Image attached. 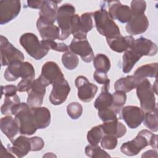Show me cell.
I'll use <instances>...</instances> for the list:
<instances>
[{"mask_svg": "<svg viewBox=\"0 0 158 158\" xmlns=\"http://www.w3.org/2000/svg\"><path fill=\"white\" fill-rule=\"evenodd\" d=\"M106 1H102L101 9L92 12L97 31L106 38H113L121 36L120 29L110 17L106 8Z\"/></svg>", "mask_w": 158, "mask_h": 158, "instance_id": "6da1fadb", "label": "cell"}, {"mask_svg": "<svg viewBox=\"0 0 158 158\" xmlns=\"http://www.w3.org/2000/svg\"><path fill=\"white\" fill-rule=\"evenodd\" d=\"M157 135L144 129L141 130L133 139L122 144L120 151L128 156H133L149 145L152 148L157 149Z\"/></svg>", "mask_w": 158, "mask_h": 158, "instance_id": "7a4b0ae2", "label": "cell"}, {"mask_svg": "<svg viewBox=\"0 0 158 158\" xmlns=\"http://www.w3.org/2000/svg\"><path fill=\"white\" fill-rule=\"evenodd\" d=\"M12 115H15V120L19 126V132L21 135H32L38 130L27 103L22 102L12 110Z\"/></svg>", "mask_w": 158, "mask_h": 158, "instance_id": "3957f363", "label": "cell"}, {"mask_svg": "<svg viewBox=\"0 0 158 158\" xmlns=\"http://www.w3.org/2000/svg\"><path fill=\"white\" fill-rule=\"evenodd\" d=\"M19 42L29 56L37 60L46 56L49 50L32 33L23 34L19 39Z\"/></svg>", "mask_w": 158, "mask_h": 158, "instance_id": "277c9868", "label": "cell"}, {"mask_svg": "<svg viewBox=\"0 0 158 158\" xmlns=\"http://www.w3.org/2000/svg\"><path fill=\"white\" fill-rule=\"evenodd\" d=\"M75 12V8L70 4H64L58 8L56 20L60 30L59 40H65L72 34V18Z\"/></svg>", "mask_w": 158, "mask_h": 158, "instance_id": "5b68a950", "label": "cell"}, {"mask_svg": "<svg viewBox=\"0 0 158 158\" xmlns=\"http://www.w3.org/2000/svg\"><path fill=\"white\" fill-rule=\"evenodd\" d=\"M35 72L32 64L28 62L16 61L9 65L4 72V77L8 81H14L19 77L35 80Z\"/></svg>", "mask_w": 158, "mask_h": 158, "instance_id": "8992f818", "label": "cell"}, {"mask_svg": "<svg viewBox=\"0 0 158 158\" xmlns=\"http://www.w3.org/2000/svg\"><path fill=\"white\" fill-rule=\"evenodd\" d=\"M92 12H86L80 16L74 14L72 18L71 30L73 38L87 39V33L93 28Z\"/></svg>", "mask_w": 158, "mask_h": 158, "instance_id": "52a82bcc", "label": "cell"}, {"mask_svg": "<svg viewBox=\"0 0 158 158\" xmlns=\"http://www.w3.org/2000/svg\"><path fill=\"white\" fill-rule=\"evenodd\" d=\"M136 88V95L140 101L141 109L144 113L152 111L157 106L154 92L149 80L144 78Z\"/></svg>", "mask_w": 158, "mask_h": 158, "instance_id": "ba28073f", "label": "cell"}, {"mask_svg": "<svg viewBox=\"0 0 158 158\" xmlns=\"http://www.w3.org/2000/svg\"><path fill=\"white\" fill-rule=\"evenodd\" d=\"M0 38L1 65H9L16 61H23L24 59L23 52L15 48L6 37L1 35Z\"/></svg>", "mask_w": 158, "mask_h": 158, "instance_id": "9c48e42d", "label": "cell"}, {"mask_svg": "<svg viewBox=\"0 0 158 158\" xmlns=\"http://www.w3.org/2000/svg\"><path fill=\"white\" fill-rule=\"evenodd\" d=\"M39 78L46 86L65 78L59 65L53 61H48L44 64Z\"/></svg>", "mask_w": 158, "mask_h": 158, "instance_id": "30bf717a", "label": "cell"}, {"mask_svg": "<svg viewBox=\"0 0 158 158\" xmlns=\"http://www.w3.org/2000/svg\"><path fill=\"white\" fill-rule=\"evenodd\" d=\"M75 84L78 89V98L83 102H90L98 91V86L90 83L84 76L80 75L75 80Z\"/></svg>", "mask_w": 158, "mask_h": 158, "instance_id": "8fae6325", "label": "cell"}, {"mask_svg": "<svg viewBox=\"0 0 158 158\" xmlns=\"http://www.w3.org/2000/svg\"><path fill=\"white\" fill-rule=\"evenodd\" d=\"M21 9V2L19 0H5L0 1V24L4 25L17 17Z\"/></svg>", "mask_w": 158, "mask_h": 158, "instance_id": "7c38bea8", "label": "cell"}, {"mask_svg": "<svg viewBox=\"0 0 158 158\" xmlns=\"http://www.w3.org/2000/svg\"><path fill=\"white\" fill-rule=\"evenodd\" d=\"M46 87L39 77L33 80L31 88L27 91V103L30 107H41L46 94Z\"/></svg>", "mask_w": 158, "mask_h": 158, "instance_id": "4fadbf2b", "label": "cell"}, {"mask_svg": "<svg viewBox=\"0 0 158 158\" xmlns=\"http://www.w3.org/2000/svg\"><path fill=\"white\" fill-rule=\"evenodd\" d=\"M122 117L127 126L131 129L138 127L143 121L144 111L135 106H127L122 108Z\"/></svg>", "mask_w": 158, "mask_h": 158, "instance_id": "5bb4252c", "label": "cell"}, {"mask_svg": "<svg viewBox=\"0 0 158 158\" xmlns=\"http://www.w3.org/2000/svg\"><path fill=\"white\" fill-rule=\"evenodd\" d=\"M69 48L70 51L79 55L85 62H91L94 59V52L87 39L73 38Z\"/></svg>", "mask_w": 158, "mask_h": 158, "instance_id": "9a60e30c", "label": "cell"}, {"mask_svg": "<svg viewBox=\"0 0 158 158\" xmlns=\"http://www.w3.org/2000/svg\"><path fill=\"white\" fill-rule=\"evenodd\" d=\"M109 9V14L113 20H117L120 22L127 23L131 17L130 7L122 4L119 1H106Z\"/></svg>", "mask_w": 158, "mask_h": 158, "instance_id": "2e32d148", "label": "cell"}, {"mask_svg": "<svg viewBox=\"0 0 158 158\" xmlns=\"http://www.w3.org/2000/svg\"><path fill=\"white\" fill-rule=\"evenodd\" d=\"M52 89L49 95V101L53 105H60L64 102L70 91V87L68 81L63 80L54 83Z\"/></svg>", "mask_w": 158, "mask_h": 158, "instance_id": "e0dca14e", "label": "cell"}, {"mask_svg": "<svg viewBox=\"0 0 158 158\" xmlns=\"http://www.w3.org/2000/svg\"><path fill=\"white\" fill-rule=\"evenodd\" d=\"M130 49H131L141 57L144 56H153L157 52V46L151 40L144 37L135 40Z\"/></svg>", "mask_w": 158, "mask_h": 158, "instance_id": "ac0fdd59", "label": "cell"}, {"mask_svg": "<svg viewBox=\"0 0 158 158\" xmlns=\"http://www.w3.org/2000/svg\"><path fill=\"white\" fill-rule=\"evenodd\" d=\"M11 145H7V149L9 151L17 157H23L32 151L31 138L21 135L11 141Z\"/></svg>", "mask_w": 158, "mask_h": 158, "instance_id": "d6986e66", "label": "cell"}, {"mask_svg": "<svg viewBox=\"0 0 158 158\" xmlns=\"http://www.w3.org/2000/svg\"><path fill=\"white\" fill-rule=\"evenodd\" d=\"M149 27V20L143 14L131 15L127 23L125 29L127 32L131 35H137L144 33Z\"/></svg>", "mask_w": 158, "mask_h": 158, "instance_id": "ffe728a7", "label": "cell"}, {"mask_svg": "<svg viewBox=\"0 0 158 158\" xmlns=\"http://www.w3.org/2000/svg\"><path fill=\"white\" fill-rule=\"evenodd\" d=\"M60 2L61 1H44L43 6L40 9L38 19L44 23L54 24L56 20L57 4Z\"/></svg>", "mask_w": 158, "mask_h": 158, "instance_id": "44dd1931", "label": "cell"}, {"mask_svg": "<svg viewBox=\"0 0 158 158\" xmlns=\"http://www.w3.org/2000/svg\"><path fill=\"white\" fill-rule=\"evenodd\" d=\"M30 109L37 129H44L49 125L51 113L47 107H30Z\"/></svg>", "mask_w": 158, "mask_h": 158, "instance_id": "7402d4cb", "label": "cell"}, {"mask_svg": "<svg viewBox=\"0 0 158 158\" xmlns=\"http://www.w3.org/2000/svg\"><path fill=\"white\" fill-rule=\"evenodd\" d=\"M135 38L131 36H119L113 38H106L107 43L110 48L117 52H123L130 49Z\"/></svg>", "mask_w": 158, "mask_h": 158, "instance_id": "603a6c76", "label": "cell"}, {"mask_svg": "<svg viewBox=\"0 0 158 158\" xmlns=\"http://www.w3.org/2000/svg\"><path fill=\"white\" fill-rule=\"evenodd\" d=\"M36 27L43 40H53L59 38L60 30L54 24H47L38 19Z\"/></svg>", "mask_w": 158, "mask_h": 158, "instance_id": "cb8c5ba5", "label": "cell"}, {"mask_svg": "<svg viewBox=\"0 0 158 158\" xmlns=\"http://www.w3.org/2000/svg\"><path fill=\"white\" fill-rule=\"evenodd\" d=\"M143 79L135 75H129L120 78L115 82L114 89L115 91L128 93L134 88H136Z\"/></svg>", "mask_w": 158, "mask_h": 158, "instance_id": "d4e9b609", "label": "cell"}, {"mask_svg": "<svg viewBox=\"0 0 158 158\" xmlns=\"http://www.w3.org/2000/svg\"><path fill=\"white\" fill-rule=\"evenodd\" d=\"M0 128L2 132L10 141H13L14 138L19 132L18 124L15 118L10 115H7L1 118Z\"/></svg>", "mask_w": 158, "mask_h": 158, "instance_id": "484cf974", "label": "cell"}, {"mask_svg": "<svg viewBox=\"0 0 158 158\" xmlns=\"http://www.w3.org/2000/svg\"><path fill=\"white\" fill-rule=\"evenodd\" d=\"M100 126L104 135H111L117 138L123 136L127 132L125 126L118 120L103 122Z\"/></svg>", "mask_w": 158, "mask_h": 158, "instance_id": "4316f807", "label": "cell"}, {"mask_svg": "<svg viewBox=\"0 0 158 158\" xmlns=\"http://www.w3.org/2000/svg\"><path fill=\"white\" fill-rule=\"evenodd\" d=\"M110 81L103 85L101 94L94 101V106L97 110L109 107L112 104V94L109 92Z\"/></svg>", "mask_w": 158, "mask_h": 158, "instance_id": "83f0119b", "label": "cell"}, {"mask_svg": "<svg viewBox=\"0 0 158 158\" xmlns=\"http://www.w3.org/2000/svg\"><path fill=\"white\" fill-rule=\"evenodd\" d=\"M141 57L131 49L125 52L122 57V71L128 73L132 70L135 64L140 59Z\"/></svg>", "mask_w": 158, "mask_h": 158, "instance_id": "f1b7e54d", "label": "cell"}, {"mask_svg": "<svg viewBox=\"0 0 158 158\" xmlns=\"http://www.w3.org/2000/svg\"><path fill=\"white\" fill-rule=\"evenodd\" d=\"M158 64L157 62L147 64L138 67L134 73V75L140 78H146V77H157Z\"/></svg>", "mask_w": 158, "mask_h": 158, "instance_id": "f546056e", "label": "cell"}, {"mask_svg": "<svg viewBox=\"0 0 158 158\" xmlns=\"http://www.w3.org/2000/svg\"><path fill=\"white\" fill-rule=\"evenodd\" d=\"M93 60V66L96 71L107 73L110 69V61L105 54H98L94 57Z\"/></svg>", "mask_w": 158, "mask_h": 158, "instance_id": "4dcf8cb0", "label": "cell"}, {"mask_svg": "<svg viewBox=\"0 0 158 158\" xmlns=\"http://www.w3.org/2000/svg\"><path fill=\"white\" fill-rule=\"evenodd\" d=\"M19 97L17 94L12 96L4 97V104L1 107V112L2 115H12V110L16 106L20 104Z\"/></svg>", "mask_w": 158, "mask_h": 158, "instance_id": "1f68e13d", "label": "cell"}, {"mask_svg": "<svg viewBox=\"0 0 158 158\" xmlns=\"http://www.w3.org/2000/svg\"><path fill=\"white\" fill-rule=\"evenodd\" d=\"M144 125L149 130L154 132L158 131V122H157V107L149 112L144 113L143 119Z\"/></svg>", "mask_w": 158, "mask_h": 158, "instance_id": "d6a6232c", "label": "cell"}, {"mask_svg": "<svg viewBox=\"0 0 158 158\" xmlns=\"http://www.w3.org/2000/svg\"><path fill=\"white\" fill-rule=\"evenodd\" d=\"M62 62L67 69L72 70L78 66L79 59L76 54L68 51L62 56Z\"/></svg>", "mask_w": 158, "mask_h": 158, "instance_id": "836d02e7", "label": "cell"}, {"mask_svg": "<svg viewBox=\"0 0 158 158\" xmlns=\"http://www.w3.org/2000/svg\"><path fill=\"white\" fill-rule=\"evenodd\" d=\"M104 133L100 126V125L93 127L87 133V140L89 144L91 145H98L101 141Z\"/></svg>", "mask_w": 158, "mask_h": 158, "instance_id": "e575fe53", "label": "cell"}, {"mask_svg": "<svg viewBox=\"0 0 158 158\" xmlns=\"http://www.w3.org/2000/svg\"><path fill=\"white\" fill-rule=\"evenodd\" d=\"M125 93L122 91H116L112 94V104L111 107L117 114L120 113V109L126 102L127 94Z\"/></svg>", "mask_w": 158, "mask_h": 158, "instance_id": "d590c367", "label": "cell"}, {"mask_svg": "<svg viewBox=\"0 0 158 158\" xmlns=\"http://www.w3.org/2000/svg\"><path fill=\"white\" fill-rule=\"evenodd\" d=\"M85 152L88 157L91 158L110 157V156L104 149H102L98 145H88L86 146Z\"/></svg>", "mask_w": 158, "mask_h": 158, "instance_id": "8d00e7d4", "label": "cell"}, {"mask_svg": "<svg viewBox=\"0 0 158 158\" xmlns=\"http://www.w3.org/2000/svg\"><path fill=\"white\" fill-rule=\"evenodd\" d=\"M98 110V117L103 122L118 120V114L112 107H106Z\"/></svg>", "mask_w": 158, "mask_h": 158, "instance_id": "74e56055", "label": "cell"}, {"mask_svg": "<svg viewBox=\"0 0 158 158\" xmlns=\"http://www.w3.org/2000/svg\"><path fill=\"white\" fill-rule=\"evenodd\" d=\"M67 112L68 115L73 120L79 118L83 113V107L77 102H72L67 105Z\"/></svg>", "mask_w": 158, "mask_h": 158, "instance_id": "f35d334b", "label": "cell"}, {"mask_svg": "<svg viewBox=\"0 0 158 158\" xmlns=\"http://www.w3.org/2000/svg\"><path fill=\"white\" fill-rule=\"evenodd\" d=\"M41 42L49 49H52L58 52H67L69 51V46L64 43H56L53 40H41Z\"/></svg>", "mask_w": 158, "mask_h": 158, "instance_id": "ab89813d", "label": "cell"}, {"mask_svg": "<svg viewBox=\"0 0 158 158\" xmlns=\"http://www.w3.org/2000/svg\"><path fill=\"white\" fill-rule=\"evenodd\" d=\"M131 15L143 14L146 9V2L144 1H132L131 2Z\"/></svg>", "mask_w": 158, "mask_h": 158, "instance_id": "60d3db41", "label": "cell"}, {"mask_svg": "<svg viewBox=\"0 0 158 158\" xmlns=\"http://www.w3.org/2000/svg\"><path fill=\"white\" fill-rule=\"evenodd\" d=\"M117 144V138L111 135H105L101 140V146L104 149H114Z\"/></svg>", "mask_w": 158, "mask_h": 158, "instance_id": "b9f144b4", "label": "cell"}, {"mask_svg": "<svg viewBox=\"0 0 158 158\" xmlns=\"http://www.w3.org/2000/svg\"><path fill=\"white\" fill-rule=\"evenodd\" d=\"M33 80L31 78H22L17 86V91L19 92L28 91L31 88Z\"/></svg>", "mask_w": 158, "mask_h": 158, "instance_id": "7bdbcfd3", "label": "cell"}, {"mask_svg": "<svg viewBox=\"0 0 158 158\" xmlns=\"http://www.w3.org/2000/svg\"><path fill=\"white\" fill-rule=\"evenodd\" d=\"M32 143V151H38L41 150L44 146V142L41 137L34 136L31 138Z\"/></svg>", "mask_w": 158, "mask_h": 158, "instance_id": "ee69618b", "label": "cell"}, {"mask_svg": "<svg viewBox=\"0 0 158 158\" xmlns=\"http://www.w3.org/2000/svg\"><path fill=\"white\" fill-rule=\"evenodd\" d=\"M2 89V95H4L5 97L12 96L17 94V86L12 85L1 86Z\"/></svg>", "mask_w": 158, "mask_h": 158, "instance_id": "f6af8a7d", "label": "cell"}, {"mask_svg": "<svg viewBox=\"0 0 158 158\" xmlns=\"http://www.w3.org/2000/svg\"><path fill=\"white\" fill-rule=\"evenodd\" d=\"M93 77L96 81L99 84L104 85L107 83L108 81H110V80L107 77V75L106 73L100 72L96 70H95L94 72Z\"/></svg>", "mask_w": 158, "mask_h": 158, "instance_id": "bcb514c9", "label": "cell"}, {"mask_svg": "<svg viewBox=\"0 0 158 158\" xmlns=\"http://www.w3.org/2000/svg\"><path fill=\"white\" fill-rule=\"evenodd\" d=\"M44 1L38 0V1H27V6L32 9H40L44 4Z\"/></svg>", "mask_w": 158, "mask_h": 158, "instance_id": "7dc6e473", "label": "cell"}, {"mask_svg": "<svg viewBox=\"0 0 158 158\" xmlns=\"http://www.w3.org/2000/svg\"><path fill=\"white\" fill-rule=\"evenodd\" d=\"M157 151L151 149V150H148L146 152H144L142 156L141 157H157Z\"/></svg>", "mask_w": 158, "mask_h": 158, "instance_id": "c3c4849f", "label": "cell"}, {"mask_svg": "<svg viewBox=\"0 0 158 158\" xmlns=\"http://www.w3.org/2000/svg\"><path fill=\"white\" fill-rule=\"evenodd\" d=\"M152 89H153L154 92H155V93H156V94H157V81H156V80L155 81V83H154V84L153 85V86H152Z\"/></svg>", "mask_w": 158, "mask_h": 158, "instance_id": "681fc988", "label": "cell"}]
</instances>
